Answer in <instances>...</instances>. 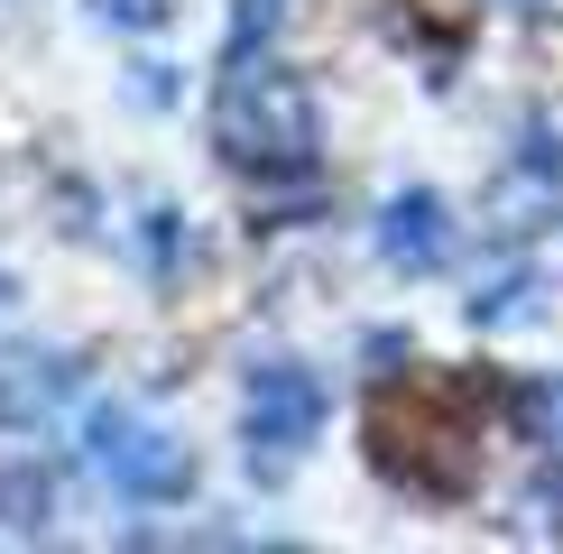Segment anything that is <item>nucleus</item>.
I'll use <instances>...</instances> for the list:
<instances>
[{
	"instance_id": "f257e3e1",
	"label": "nucleus",
	"mask_w": 563,
	"mask_h": 554,
	"mask_svg": "<svg viewBox=\"0 0 563 554\" xmlns=\"http://www.w3.org/2000/svg\"><path fill=\"white\" fill-rule=\"evenodd\" d=\"M213 138H222L231 167H250V176H268V167L296 176V167H314V102L277 65H241L213 92Z\"/></svg>"
},
{
	"instance_id": "20e7f679",
	"label": "nucleus",
	"mask_w": 563,
	"mask_h": 554,
	"mask_svg": "<svg viewBox=\"0 0 563 554\" xmlns=\"http://www.w3.org/2000/svg\"><path fill=\"white\" fill-rule=\"evenodd\" d=\"M379 250L397 268H434L443 250H453V213H443V195H397L379 213Z\"/></svg>"
},
{
	"instance_id": "39448f33",
	"label": "nucleus",
	"mask_w": 563,
	"mask_h": 554,
	"mask_svg": "<svg viewBox=\"0 0 563 554\" xmlns=\"http://www.w3.org/2000/svg\"><path fill=\"white\" fill-rule=\"evenodd\" d=\"M92 19H111V29H167V0H92Z\"/></svg>"
},
{
	"instance_id": "7ed1b4c3",
	"label": "nucleus",
	"mask_w": 563,
	"mask_h": 554,
	"mask_svg": "<svg viewBox=\"0 0 563 554\" xmlns=\"http://www.w3.org/2000/svg\"><path fill=\"white\" fill-rule=\"evenodd\" d=\"M241 434H250V462H260V472L296 462V453L323 434V379H314V369H296V361L260 369L250 398H241Z\"/></svg>"
},
{
	"instance_id": "f03ea898",
	"label": "nucleus",
	"mask_w": 563,
	"mask_h": 554,
	"mask_svg": "<svg viewBox=\"0 0 563 554\" xmlns=\"http://www.w3.org/2000/svg\"><path fill=\"white\" fill-rule=\"evenodd\" d=\"M84 453H92V472H102L130 508H176L185 490H195V444H185L176 425H157L148 407H92Z\"/></svg>"
}]
</instances>
